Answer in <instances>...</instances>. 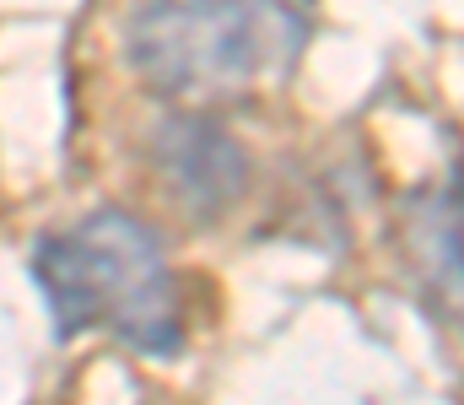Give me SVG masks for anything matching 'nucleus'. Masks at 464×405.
<instances>
[{
  "mask_svg": "<svg viewBox=\"0 0 464 405\" xmlns=\"http://www.w3.org/2000/svg\"><path fill=\"white\" fill-rule=\"evenodd\" d=\"M33 281L54 313V341L103 330L140 357L184 352V303L168 249L140 217L119 206L44 233L33 249Z\"/></svg>",
  "mask_w": 464,
  "mask_h": 405,
  "instance_id": "obj_1",
  "label": "nucleus"
},
{
  "mask_svg": "<svg viewBox=\"0 0 464 405\" xmlns=\"http://www.w3.org/2000/svg\"><path fill=\"white\" fill-rule=\"evenodd\" d=\"M308 43L292 0H140L124 33L130 65L168 98H211L286 76Z\"/></svg>",
  "mask_w": 464,
  "mask_h": 405,
  "instance_id": "obj_2",
  "label": "nucleus"
},
{
  "mask_svg": "<svg viewBox=\"0 0 464 405\" xmlns=\"http://www.w3.org/2000/svg\"><path fill=\"white\" fill-rule=\"evenodd\" d=\"M151 168L173 189V200L211 222L222 217L248 184V157L211 114H168L151 130Z\"/></svg>",
  "mask_w": 464,
  "mask_h": 405,
  "instance_id": "obj_3",
  "label": "nucleus"
},
{
  "mask_svg": "<svg viewBox=\"0 0 464 405\" xmlns=\"http://www.w3.org/2000/svg\"><path fill=\"white\" fill-rule=\"evenodd\" d=\"M411 260L432 308L464 330V184L411 195Z\"/></svg>",
  "mask_w": 464,
  "mask_h": 405,
  "instance_id": "obj_4",
  "label": "nucleus"
},
{
  "mask_svg": "<svg viewBox=\"0 0 464 405\" xmlns=\"http://www.w3.org/2000/svg\"><path fill=\"white\" fill-rule=\"evenodd\" d=\"M292 5H303V11H308V5H314V0H292Z\"/></svg>",
  "mask_w": 464,
  "mask_h": 405,
  "instance_id": "obj_5",
  "label": "nucleus"
}]
</instances>
